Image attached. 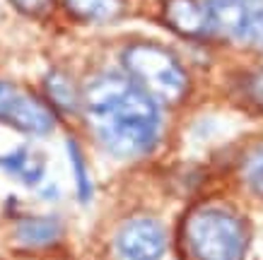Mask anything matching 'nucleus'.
<instances>
[{"label":"nucleus","instance_id":"nucleus-1","mask_svg":"<svg viewBox=\"0 0 263 260\" xmlns=\"http://www.w3.org/2000/svg\"><path fill=\"white\" fill-rule=\"evenodd\" d=\"M82 102L97 137L116 157H138L157 140V104L128 75L106 72L95 77Z\"/></svg>","mask_w":263,"mask_h":260},{"label":"nucleus","instance_id":"nucleus-2","mask_svg":"<svg viewBox=\"0 0 263 260\" xmlns=\"http://www.w3.org/2000/svg\"><path fill=\"white\" fill-rule=\"evenodd\" d=\"M183 234L196 260H241L247 253V229L227 207L205 205L193 210Z\"/></svg>","mask_w":263,"mask_h":260},{"label":"nucleus","instance_id":"nucleus-3","mask_svg":"<svg viewBox=\"0 0 263 260\" xmlns=\"http://www.w3.org/2000/svg\"><path fill=\"white\" fill-rule=\"evenodd\" d=\"M123 68L128 77L155 104H176L186 96L189 77L167 48L155 44H133L123 53Z\"/></svg>","mask_w":263,"mask_h":260},{"label":"nucleus","instance_id":"nucleus-4","mask_svg":"<svg viewBox=\"0 0 263 260\" xmlns=\"http://www.w3.org/2000/svg\"><path fill=\"white\" fill-rule=\"evenodd\" d=\"M0 121L29 135H46L56 126L46 104L10 82H0Z\"/></svg>","mask_w":263,"mask_h":260},{"label":"nucleus","instance_id":"nucleus-5","mask_svg":"<svg viewBox=\"0 0 263 260\" xmlns=\"http://www.w3.org/2000/svg\"><path fill=\"white\" fill-rule=\"evenodd\" d=\"M116 246L126 260H160L167 248V236L155 219L138 217L121 227Z\"/></svg>","mask_w":263,"mask_h":260},{"label":"nucleus","instance_id":"nucleus-6","mask_svg":"<svg viewBox=\"0 0 263 260\" xmlns=\"http://www.w3.org/2000/svg\"><path fill=\"white\" fill-rule=\"evenodd\" d=\"M162 17L169 29L181 36H205L213 32L210 8L200 0H164Z\"/></svg>","mask_w":263,"mask_h":260},{"label":"nucleus","instance_id":"nucleus-7","mask_svg":"<svg viewBox=\"0 0 263 260\" xmlns=\"http://www.w3.org/2000/svg\"><path fill=\"white\" fill-rule=\"evenodd\" d=\"M208 8H210V19H213V32L220 29L230 36L244 39V29H247L249 19L244 5L232 3V0H213V3H208Z\"/></svg>","mask_w":263,"mask_h":260},{"label":"nucleus","instance_id":"nucleus-8","mask_svg":"<svg viewBox=\"0 0 263 260\" xmlns=\"http://www.w3.org/2000/svg\"><path fill=\"white\" fill-rule=\"evenodd\" d=\"M65 8L85 22H111L123 15L126 0H65Z\"/></svg>","mask_w":263,"mask_h":260},{"label":"nucleus","instance_id":"nucleus-9","mask_svg":"<svg viewBox=\"0 0 263 260\" xmlns=\"http://www.w3.org/2000/svg\"><path fill=\"white\" fill-rule=\"evenodd\" d=\"M61 236V224L53 217H29L17 224V241L24 246H48Z\"/></svg>","mask_w":263,"mask_h":260},{"label":"nucleus","instance_id":"nucleus-10","mask_svg":"<svg viewBox=\"0 0 263 260\" xmlns=\"http://www.w3.org/2000/svg\"><path fill=\"white\" fill-rule=\"evenodd\" d=\"M0 164L27 183H36L44 176V159L29 150H17L15 154L0 159Z\"/></svg>","mask_w":263,"mask_h":260},{"label":"nucleus","instance_id":"nucleus-11","mask_svg":"<svg viewBox=\"0 0 263 260\" xmlns=\"http://www.w3.org/2000/svg\"><path fill=\"white\" fill-rule=\"evenodd\" d=\"M46 92L51 96V102L61 106L63 111H75L80 106V94L72 85V79L68 75H63L61 70H53L46 77Z\"/></svg>","mask_w":263,"mask_h":260},{"label":"nucleus","instance_id":"nucleus-12","mask_svg":"<svg viewBox=\"0 0 263 260\" xmlns=\"http://www.w3.org/2000/svg\"><path fill=\"white\" fill-rule=\"evenodd\" d=\"M244 178L256 195L263 197V145L256 147L244 162Z\"/></svg>","mask_w":263,"mask_h":260},{"label":"nucleus","instance_id":"nucleus-13","mask_svg":"<svg viewBox=\"0 0 263 260\" xmlns=\"http://www.w3.org/2000/svg\"><path fill=\"white\" fill-rule=\"evenodd\" d=\"M70 159H72V166H75V176H78V193H80V200H89V178H87V171H85V162H82V154L78 150V145L70 142Z\"/></svg>","mask_w":263,"mask_h":260},{"label":"nucleus","instance_id":"nucleus-14","mask_svg":"<svg viewBox=\"0 0 263 260\" xmlns=\"http://www.w3.org/2000/svg\"><path fill=\"white\" fill-rule=\"evenodd\" d=\"M12 5L29 17H46L53 10L56 0H12Z\"/></svg>","mask_w":263,"mask_h":260},{"label":"nucleus","instance_id":"nucleus-15","mask_svg":"<svg viewBox=\"0 0 263 260\" xmlns=\"http://www.w3.org/2000/svg\"><path fill=\"white\" fill-rule=\"evenodd\" d=\"M244 39H249L251 44L263 48V10L249 12L247 29H244Z\"/></svg>","mask_w":263,"mask_h":260},{"label":"nucleus","instance_id":"nucleus-16","mask_svg":"<svg viewBox=\"0 0 263 260\" xmlns=\"http://www.w3.org/2000/svg\"><path fill=\"white\" fill-rule=\"evenodd\" d=\"M251 94H254V99L263 106V70L256 72L254 77H251Z\"/></svg>","mask_w":263,"mask_h":260},{"label":"nucleus","instance_id":"nucleus-17","mask_svg":"<svg viewBox=\"0 0 263 260\" xmlns=\"http://www.w3.org/2000/svg\"><path fill=\"white\" fill-rule=\"evenodd\" d=\"M232 3H239V5H247V3H261V0H232Z\"/></svg>","mask_w":263,"mask_h":260}]
</instances>
